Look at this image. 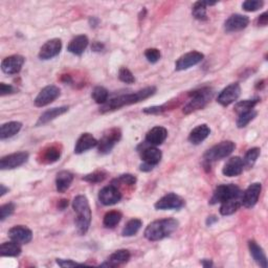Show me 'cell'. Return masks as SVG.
Wrapping results in <instances>:
<instances>
[{"mask_svg": "<svg viewBox=\"0 0 268 268\" xmlns=\"http://www.w3.org/2000/svg\"><path fill=\"white\" fill-rule=\"evenodd\" d=\"M161 157H162L161 151L155 147L146 148L141 152L142 161L152 167H155L156 165H158L159 161L161 160Z\"/></svg>", "mask_w": 268, "mask_h": 268, "instance_id": "obj_26", "label": "cell"}, {"mask_svg": "<svg viewBox=\"0 0 268 268\" xmlns=\"http://www.w3.org/2000/svg\"><path fill=\"white\" fill-rule=\"evenodd\" d=\"M213 90L210 88H201L199 90H195L190 93L191 100L184 108L185 114H190L194 111L202 109L206 106L209 100L213 98Z\"/></svg>", "mask_w": 268, "mask_h": 268, "instance_id": "obj_4", "label": "cell"}, {"mask_svg": "<svg viewBox=\"0 0 268 268\" xmlns=\"http://www.w3.org/2000/svg\"><path fill=\"white\" fill-rule=\"evenodd\" d=\"M210 134V129L207 125H199L191 131L189 135V141L193 145H199V143L205 140Z\"/></svg>", "mask_w": 268, "mask_h": 268, "instance_id": "obj_25", "label": "cell"}, {"mask_svg": "<svg viewBox=\"0 0 268 268\" xmlns=\"http://www.w3.org/2000/svg\"><path fill=\"white\" fill-rule=\"evenodd\" d=\"M248 247H250L251 255L254 258V260L257 262V264L260 265L263 268H267V266H268L267 258L265 256L263 248L254 240L248 242Z\"/></svg>", "mask_w": 268, "mask_h": 268, "instance_id": "obj_27", "label": "cell"}, {"mask_svg": "<svg viewBox=\"0 0 268 268\" xmlns=\"http://www.w3.org/2000/svg\"><path fill=\"white\" fill-rule=\"evenodd\" d=\"M244 170L243 160L239 156L229 158L222 169V173L227 177H236L240 175Z\"/></svg>", "mask_w": 268, "mask_h": 268, "instance_id": "obj_19", "label": "cell"}, {"mask_svg": "<svg viewBox=\"0 0 268 268\" xmlns=\"http://www.w3.org/2000/svg\"><path fill=\"white\" fill-rule=\"evenodd\" d=\"M267 22H268V13L265 12L262 15H260L259 19H258V24L261 26H265L267 25Z\"/></svg>", "mask_w": 268, "mask_h": 268, "instance_id": "obj_49", "label": "cell"}, {"mask_svg": "<svg viewBox=\"0 0 268 268\" xmlns=\"http://www.w3.org/2000/svg\"><path fill=\"white\" fill-rule=\"evenodd\" d=\"M62 50V41L58 38L49 40L42 45L39 52V58L41 60H51L58 56Z\"/></svg>", "mask_w": 268, "mask_h": 268, "instance_id": "obj_14", "label": "cell"}, {"mask_svg": "<svg viewBox=\"0 0 268 268\" xmlns=\"http://www.w3.org/2000/svg\"><path fill=\"white\" fill-rule=\"evenodd\" d=\"M8 237L11 240L19 244H27L32 241L33 233L30 228L23 225H17L9 229Z\"/></svg>", "mask_w": 268, "mask_h": 268, "instance_id": "obj_18", "label": "cell"}, {"mask_svg": "<svg viewBox=\"0 0 268 268\" xmlns=\"http://www.w3.org/2000/svg\"><path fill=\"white\" fill-rule=\"evenodd\" d=\"M122 220V214L118 210H110L106 215L104 216L103 224L107 228L116 227Z\"/></svg>", "mask_w": 268, "mask_h": 268, "instance_id": "obj_33", "label": "cell"}, {"mask_svg": "<svg viewBox=\"0 0 268 268\" xmlns=\"http://www.w3.org/2000/svg\"><path fill=\"white\" fill-rule=\"evenodd\" d=\"M119 79L126 84H133L135 82V78H134L133 73L127 67H121L119 70Z\"/></svg>", "mask_w": 268, "mask_h": 268, "instance_id": "obj_41", "label": "cell"}, {"mask_svg": "<svg viewBox=\"0 0 268 268\" xmlns=\"http://www.w3.org/2000/svg\"><path fill=\"white\" fill-rule=\"evenodd\" d=\"M250 23V18L240 14H234L227 18L224 23V30L226 33H235L242 31Z\"/></svg>", "mask_w": 268, "mask_h": 268, "instance_id": "obj_16", "label": "cell"}, {"mask_svg": "<svg viewBox=\"0 0 268 268\" xmlns=\"http://www.w3.org/2000/svg\"><path fill=\"white\" fill-rule=\"evenodd\" d=\"M88 43H89V40L87 36H85V35L75 36L69 42L68 46H67V51L73 55L81 56L85 52L86 47L88 46Z\"/></svg>", "mask_w": 268, "mask_h": 268, "instance_id": "obj_23", "label": "cell"}, {"mask_svg": "<svg viewBox=\"0 0 268 268\" xmlns=\"http://www.w3.org/2000/svg\"><path fill=\"white\" fill-rule=\"evenodd\" d=\"M217 221H218V218L216 216H210V217H208L206 219V225L210 226V225H213Z\"/></svg>", "mask_w": 268, "mask_h": 268, "instance_id": "obj_52", "label": "cell"}, {"mask_svg": "<svg viewBox=\"0 0 268 268\" xmlns=\"http://www.w3.org/2000/svg\"><path fill=\"white\" fill-rule=\"evenodd\" d=\"M73 180V175L69 171H61L57 174L56 187L59 193H64L67 189H69Z\"/></svg>", "mask_w": 268, "mask_h": 268, "instance_id": "obj_29", "label": "cell"}, {"mask_svg": "<svg viewBox=\"0 0 268 268\" xmlns=\"http://www.w3.org/2000/svg\"><path fill=\"white\" fill-rule=\"evenodd\" d=\"M216 2H209V1H197L192 9L193 17L197 20L205 21L207 20V14H206V7L209 5H215Z\"/></svg>", "mask_w": 268, "mask_h": 268, "instance_id": "obj_32", "label": "cell"}, {"mask_svg": "<svg viewBox=\"0 0 268 268\" xmlns=\"http://www.w3.org/2000/svg\"><path fill=\"white\" fill-rule=\"evenodd\" d=\"M91 97L93 99V101L100 104V105H104L108 101V97H109V92L106 88L102 87V86H97L91 93Z\"/></svg>", "mask_w": 268, "mask_h": 268, "instance_id": "obj_38", "label": "cell"}, {"mask_svg": "<svg viewBox=\"0 0 268 268\" xmlns=\"http://www.w3.org/2000/svg\"><path fill=\"white\" fill-rule=\"evenodd\" d=\"M155 92H156V87H154V86H151V87H146V88L140 89L136 92L119 95V97L108 100L104 105H102L100 112L106 113V112L118 110L124 106H129V105L139 103L143 100L152 97V95L154 94Z\"/></svg>", "mask_w": 268, "mask_h": 268, "instance_id": "obj_1", "label": "cell"}, {"mask_svg": "<svg viewBox=\"0 0 268 268\" xmlns=\"http://www.w3.org/2000/svg\"><path fill=\"white\" fill-rule=\"evenodd\" d=\"M201 264H202V266H204V267L213 266V263L210 260H202V261H201Z\"/></svg>", "mask_w": 268, "mask_h": 268, "instance_id": "obj_55", "label": "cell"}, {"mask_svg": "<svg viewBox=\"0 0 268 268\" xmlns=\"http://www.w3.org/2000/svg\"><path fill=\"white\" fill-rule=\"evenodd\" d=\"M57 264H58L59 266L63 267V268H68V267H75V266H83L85 264H80V263H76L72 260H64V259H57L56 260Z\"/></svg>", "mask_w": 268, "mask_h": 268, "instance_id": "obj_47", "label": "cell"}, {"mask_svg": "<svg viewBox=\"0 0 268 268\" xmlns=\"http://www.w3.org/2000/svg\"><path fill=\"white\" fill-rule=\"evenodd\" d=\"M22 124L20 122H8L3 124L0 129V139L3 140L9 137H13L14 135L21 130Z\"/></svg>", "mask_w": 268, "mask_h": 268, "instance_id": "obj_30", "label": "cell"}, {"mask_svg": "<svg viewBox=\"0 0 268 268\" xmlns=\"http://www.w3.org/2000/svg\"><path fill=\"white\" fill-rule=\"evenodd\" d=\"M131 258V254L127 250H119L117 252H114L107 260V262H105L101 264V266H106V267H116L121 264L127 263Z\"/></svg>", "mask_w": 268, "mask_h": 268, "instance_id": "obj_24", "label": "cell"}, {"mask_svg": "<svg viewBox=\"0 0 268 268\" xmlns=\"http://www.w3.org/2000/svg\"><path fill=\"white\" fill-rule=\"evenodd\" d=\"M72 207L76 213L74 220L76 232L79 235H85L91 223V209L88 199L84 195H78L72 201Z\"/></svg>", "mask_w": 268, "mask_h": 268, "instance_id": "obj_3", "label": "cell"}, {"mask_svg": "<svg viewBox=\"0 0 268 268\" xmlns=\"http://www.w3.org/2000/svg\"><path fill=\"white\" fill-rule=\"evenodd\" d=\"M122 137V133L120 129L112 128L104 134L102 138L98 142L99 152L101 154H108L114 148V146L120 141Z\"/></svg>", "mask_w": 268, "mask_h": 268, "instance_id": "obj_7", "label": "cell"}, {"mask_svg": "<svg viewBox=\"0 0 268 268\" xmlns=\"http://www.w3.org/2000/svg\"><path fill=\"white\" fill-rule=\"evenodd\" d=\"M113 183H118V184L126 185V186H133L136 183V178L135 176H133L131 174H124V175H121L116 180H113Z\"/></svg>", "mask_w": 268, "mask_h": 268, "instance_id": "obj_44", "label": "cell"}, {"mask_svg": "<svg viewBox=\"0 0 268 268\" xmlns=\"http://www.w3.org/2000/svg\"><path fill=\"white\" fill-rule=\"evenodd\" d=\"M104 49V45L101 42H94L91 46V50L94 52H101Z\"/></svg>", "mask_w": 268, "mask_h": 268, "instance_id": "obj_50", "label": "cell"}, {"mask_svg": "<svg viewBox=\"0 0 268 268\" xmlns=\"http://www.w3.org/2000/svg\"><path fill=\"white\" fill-rule=\"evenodd\" d=\"M67 206H68V200H67V199H62V200L59 201V203H58L59 209L63 210V209H65Z\"/></svg>", "mask_w": 268, "mask_h": 268, "instance_id": "obj_51", "label": "cell"}, {"mask_svg": "<svg viewBox=\"0 0 268 268\" xmlns=\"http://www.w3.org/2000/svg\"><path fill=\"white\" fill-rule=\"evenodd\" d=\"M28 153L27 152H17L9 154L6 156H3L0 159V169L1 170H12L16 169L24 165L28 159Z\"/></svg>", "mask_w": 268, "mask_h": 268, "instance_id": "obj_10", "label": "cell"}, {"mask_svg": "<svg viewBox=\"0 0 268 268\" xmlns=\"http://www.w3.org/2000/svg\"><path fill=\"white\" fill-rule=\"evenodd\" d=\"M154 206L156 209L161 210L179 209L185 206V200L174 193H169L164 197H161Z\"/></svg>", "mask_w": 268, "mask_h": 268, "instance_id": "obj_13", "label": "cell"}, {"mask_svg": "<svg viewBox=\"0 0 268 268\" xmlns=\"http://www.w3.org/2000/svg\"><path fill=\"white\" fill-rule=\"evenodd\" d=\"M260 151L261 150L259 148H252L246 152L244 158L242 159L244 168L247 169L253 168V166L256 164L258 157L260 156Z\"/></svg>", "mask_w": 268, "mask_h": 268, "instance_id": "obj_37", "label": "cell"}, {"mask_svg": "<svg viewBox=\"0 0 268 268\" xmlns=\"http://www.w3.org/2000/svg\"><path fill=\"white\" fill-rule=\"evenodd\" d=\"M142 225L141 220L139 219H131L130 221H128V223L125 225V227L123 228L122 235L124 237H132L135 234H137V232L140 229Z\"/></svg>", "mask_w": 268, "mask_h": 268, "instance_id": "obj_34", "label": "cell"}, {"mask_svg": "<svg viewBox=\"0 0 268 268\" xmlns=\"http://www.w3.org/2000/svg\"><path fill=\"white\" fill-rule=\"evenodd\" d=\"M242 191L236 185H221L218 186L214 191L213 196L209 200V204H217L222 203L224 201L236 197L237 195L241 194Z\"/></svg>", "mask_w": 268, "mask_h": 268, "instance_id": "obj_6", "label": "cell"}, {"mask_svg": "<svg viewBox=\"0 0 268 268\" xmlns=\"http://www.w3.org/2000/svg\"><path fill=\"white\" fill-rule=\"evenodd\" d=\"M15 210V204L9 202L6 204H3L0 207V221H4V220L11 216Z\"/></svg>", "mask_w": 268, "mask_h": 268, "instance_id": "obj_43", "label": "cell"}, {"mask_svg": "<svg viewBox=\"0 0 268 268\" xmlns=\"http://www.w3.org/2000/svg\"><path fill=\"white\" fill-rule=\"evenodd\" d=\"M122 199V193L118 187L114 185H110L103 188L99 193L100 202L104 205L109 206L119 203Z\"/></svg>", "mask_w": 268, "mask_h": 268, "instance_id": "obj_11", "label": "cell"}, {"mask_svg": "<svg viewBox=\"0 0 268 268\" xmlns=\"http://www.w3.org/2000/svg\"><path fill=\"white\" fill-rule=\"evenodd\" d=\"M25 59L20 55H13L5 58L1 63V69L6 74H16L21 70Z\"/></svg>", "mask_w": 268, "mask_h": 268, "instance_id": "obj_17", "label": "cell"}, {"mask_svg": "<svg viewBox=\"0 0 268 268\" xmlns=\"http://www.w3.org/2000/svg\"><path fill=\"white\" fill-rule=\"evenodd\" d=\"M98 140L95 139L90 133H83L82 135L76 140L74 153L75 154H81L86 151H88L94 147L98 146Z\"/></svg>", "mask_w": 268, "mask_h": 268, "instance_id": "obj_20", "label": "cell"}, {"mask_svg": "<svg viewBox=\"0 0 268 268\" xmlns=\"http://www.w3.org/2000/svg\"><path fill=\"white\" fill-rule=\"evenodd\" d=\"M107 177V173L105 171H95L93 173L87 174L83 177V180L87 181L90 184H99Z\"/></svg>", "mask_w": 268, "mask_h": 268, "instance_id": "obj_40", "label": "cell"}, {"mask_svg": "<svg viewBox=\"0 0 268 268\" xmlns=\"http://www.w3.org/2000/svg\"><path fill=\"white\" fill-rule=\"evenodd\" d=\"M20 254V244L13 240L9 242H4L0 246V255H1V257H18Z\"/></svg>", "mask_w": 268, "mask_h": 268, "instance_id": "obj_31", "label": "cell"}, {"mask_svg": "<svg viewBox=\"0 0 268 268\" xmlns=\"http://www.w3.org/2000/svg\"><path fill=\"white\" fill-rule=\"evenodd\" d=\"M166 106H152L149 108H145L143 109V112L148 113V114H158L161 113L162 111H165Z\"/></svg>", "mask_w": 268, "mask_h": 268, "instance_id": "obj_48", "label": "cell"}, {"mask_svg": "<svg viewBox=\"0 0 268 268\" xmlns=\"http://www.w3.org/2000/svg\"><path fill=\"white\" fill-rule=\"evenodd\" d=\"M6 192H8V189L4 187V185H0V196H3Z\"/></svg>", "mask_w": 268, "mask_h": 268, "instance_id": "obj_54", "label": "cell"}, {"mask_svg": "<svg viewBox=\"0 0 268 268\" xmlns=\"http://www.w3.org/2000/svg\"><path fill=\"white\" fill-rule=\"evenodd\" d=\"M241 205H242V193L222 202L221 206H220V214L223 216L233 215L240 208Z\"/></svg>", "mask_w": 268, "mask_h": 268, "instance_id": "obj_22", "label": "cell"}, {"mask_svg": "<svg viewBox=\"0 0 268 268\" xmlns=\"http://www.w3.org/2000/svg\"><path fill=\"white\" fill-rule=\"evenodd\" d=\"M235 148L236 145L232 140L221 141L220 143H218V145L207 150L203 156V159L205 162H207V164H210V162H214L217 160H221L231 155L234 152Z\"/></svg>", "mask_w": 268, "mask_h": 268, "instance_id": "obj_5", "label": "cell"}, {"mask_svg": "<svg viewBox=\"0 0 268 268\" xmlns=\"http://www.w3.org/2000/svg\"><path fill=\"white\" fill-rule=\"evenodd\" d=\"M168 136V131L165 127L156 126L152 128L146 134V142L152 146H159L166 140Z\"/></svg>", "mask_w": 268, "mask_h": 268, "instance_id": "obj_21", "label": "cell"}, {"mask_svg": "<svg viewBox=\"0 0 268 268\" xmlns=\"http://www.w3.org/2000/svg\"><path fill=\"white\" fill-rule=\"evenodd\" d=\"M68 111V106H62V107H56L53 109H50L45 111L42 116L38 120L36 126H42L45 125V124L52 122L53 120L57 119L58 117L62 116L65 112Z\"/></svg>", "mask_w": 268, "mask_h": 268, "instance_id": "obj_28", "label": "cell"}, {"mask_svg": "<svg viewBox=\"0 0 268 268\" xmlns=\"http://www.w3.org/2000/svg\"><path fill=\"white\" fill-rule=\"evenodd\" d=\"M60 156H61L60 150L55 146H52L44 151L42 155V160L45 164H54V162L60 159Z\"/></svg>", "mask_w": 268, "mask_h": 268, "instance_id": "obj_35", "label": "cell"}, {"mask_svg": "<svg viewBox=\"0 0 268 268\" xmlns=\"http://www.w3.org/2000/svg\"><path fill=\"white\" fill-rule=\"evenodd\" d=\"M257 111L255 109L244 111L239 113V117L237 120V126L239 128H244L246 127L248 124H250L256 117H257Z\"/></svg>", "mask_w": 268, "mask_h": 268, "instance_id": "obj_36", "label": "cell"}, {"mask_svg": "<svg viewBox=\"0 0 268 268\" xmlns=\"http://www.w3.org/2000/svg\"><path fill=\"white\" fill-rule=\"evenodd\" d=\"M18 90L12 85H8L5 83L0 84V95H1V97H4V95H7V94L15 93Z\"/></svg>", "mask_w": 268, "mask_h": 268, "instance_id": "obj_46", "label": "cell"}, {"mask_svg": "<svg viewBox=\"0 0 268 268\" xmlns=\"http://www.w3.org/2000/svg\"><path fill=\"white\" fill-rule=\"evenodd\" d=\"M60 88L55 85H49L44 87L35 99L37 107H44L59 98Z\"/></svg>", "mask_w": 268, "mask_h": 268, "instance_id": "obj_9", "label": "cell"}, {"mask_svg": "<svg viewBox=\"0 0 268 268\" xmlns=\"http://www.w3.org/2000/svg\"><path fill=\"white\" fill-rule=\"evenodd\" d=\"M261 191H262L261 184L259 183L252 184L245 190V192L242 193V205L246 208L254 207L257 204L258 200H259Z\"/></svg>", "mask_w": 268, "mask_h": 268, "instance_id": "obj_15", "label": "cell"}, {"mask_svg": "<svg viewBox=\"0 0 268 268\" xmlns=\"http://www.w3.org/2000/svg\"><path fill=\"white\" fill-rule=\"evenodd\" d=\"M204 55L201 54L199 52H190L185 54L184 56H181L180 58L177 60L175 63V69L177 71L186 70L191 68L197 64H199L201 61L203 60Z\"/></svg>", "mask_w": 268, "mask_h": 268, "instance_id": "obj_12", "label": "cell"}, {"mask_svg": "<svg viewBox=\"0 0 268 268\" xmlns=\"http://www.w3.org/2000/svg\"><path fill=\"white\" fill-rule=\"evenodd\" d=\"M264 2L262 0H246L243 2L242 7L246 12H256L263 6Z\"/></svg>", "mask_w": 268, "mask_h": 268, "instance_id": "obj_42", "label": "cell"}, {"mask_svg": "<svg viewBox=\"0 0 268 268\" xmlns=\"http://www.w3.org/2000/svg\"><path fill=\"white\" fill-rule=\"evenodd\" d=\"M241 94V87L238 83H233L231 85L226 86V87L220 92L218 95L217 102L221 105V106H229V105L233 104L238 100V98L240 97Z\"/></svg>", "mask_w": 268, "mask_h": 268, "instance_id": "obj_8", "label": "cell"}, {"mask_svg": "<svg viewBox=\"0 0 268 268\" xmlns=\"http://www.w3.org/2000/svg\"><path fill=\"white\" fill-rule=\"evenodd\" d=\"M153 168H154V167H152V166H150L148 164H145V162H143L142 165H140V171H143V172H149V171L153 170Z\"/></svg>", "mask_w": 268, "mask_h": 268, "instance_id": "obj_53", "label": "cell"}, {"mask_svg": "<svg viewBox=\"0 0 268 268\" xmlns=\"http://www.w3.org/2000/svg\"><path fill=\"white\" fill-rule=\"evenodd\" d=\"M145 57L150 63H156L160 59V52L157 49H148L145 52Z\"/></svg>", "mask_w": 268, "mask_h": 268, "instance_id": "obj_45", "label": "cell"}, {"mask_svg": "<svg viewBox=\"0 0 268 268\" xmlns=\"http://www.w3.org/2000/svg\"><path fill=\"white\" fill-rule=\"evenodd\" d=\"M178 225L179 222L174 218L155 220L146 227L143 235L149 241H159L173 234Z\"/></svg>", "mask_w": 268, "mask_h": 268, "instance_id": "obj_2", "label": "cell"}, {"mask_svg": "<svg viewBox=\"0 0 268 268\" xmlns=\"http://www.w3.org/2000/svg\"><path fill=\"white\" fill-rule=\"evenodd\" d=\"M259 101H260V99L257 98V99H253V100H245V101L238 102L235 106V111L239 114V113L244 112V111L252 110L255 108L256 105L259 103Z\"/></svg>", "mask_w": 268, "mask_h": 268, "instance_id": "obj_39", "label": "cell"}]
</instances>
